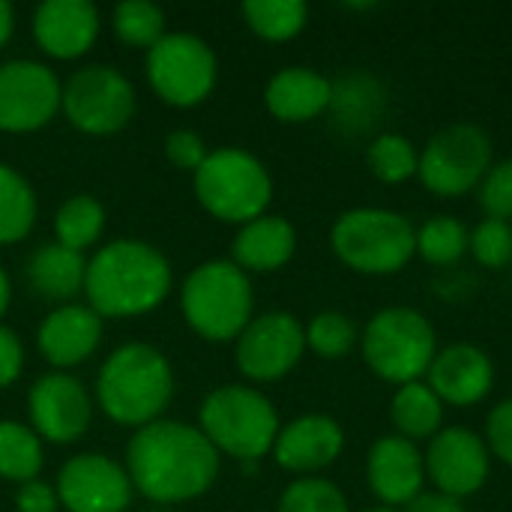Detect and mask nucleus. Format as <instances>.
<instances>
[{
  "instance_id": "obj_1",
  "label": "nucleus",
  "mask_w": 512,
  "mask_h": 512,
  "mask_svg": "<svg viewBox=\"0 0 512 512\" xmlns=\"http://www.w3.org/2000/svg\"><path fill=\"white\" fill-rule=\"evenodd\" d=\"M126 474L153 504H180L204 495L219 474V453L207 435L177 420L141 426L126 447Z\"/></svg>"
},
{
  "instance_id": "obj_2",
  "label": "nucleus",
  "mask_w": 512,
  "mask_h": 512,
  "mask_svg": "<svg viewBox=\"0 0 512 512\" xmlns=\"http://www.w3.org/2000/svg\"><path fill=\"white\" fill-rule=\"evenodd\" d=\"M171 291L168 258L141 240H114L87 261L84 294L99 318L153 312Z\"/></svg>"
},
{
  "instance_id": "obj_3",
  "label": "nucleus",
  "mask_w": 512,
  "mask_h": 512,
  "mask_svg": "<svg viewBox=\"0 0 512 512\" xmlns=\"http://www.w3.org/2000/svg\"><path fill=\"white\" fill-rule=\"evenodd\" d=\"M174 393V375L165 360L153 345H123L117 348L96 384V399L99 408L123 426H147L156 423L159 414L168 408Z\"/></svg>"
},
{
  "instance_id": "obj_4",
  "label": "nucleus",
  "mask_w": 512,
  "mask_h": 512,
  "mask_svg": "<svg viewBox=\"0 0 512 512\" xmlns=\"http://www.w3.org/2000/svg\"><path fill=\"white\" fill-rule=\"evenodd\" d=\"M330 246L348 270L390 276L405 270L417 255V228L396 210L354 207L336 219Z\"/></svg>"
},
{
  "instance_id": "obj_5",
  "label": "nucleus",
  "mask_w": 512,
  "mask_h": 512,
  "mask_svg": "<svg viewBox=\"0 0 512 512\" xmlns=\"http://www.w3.org/2000/svg\"><path fill=\"white\" fill-rule=\"evenodd\" d=\"M186 324L207 342H231L252 321V282L234 261H204L180 291Z\"/></svg>"
},
{
  "instance_id": "obj_6",
  "label": "nucleus",
  "mask_w": 512,
  "mask_h": 512,
  "mask_svg": "<svg viewBox=\"0 0 512 512\" xmlns=\"http://www.w3.org/2000/svg\"><path fill=\"white\" fill-rule=\"evenodd\" d=\"M279 414L273 402L252 387H219L201 405V432L231 459L261 462L279 438Z\"/></svg>"
},
{
  "instance_id": "obj_7",
  "label": "nucleus",
  "mask_w": 512,
  "mask_h": 512,
  "mask_svg": "<svg viewBox=\"0 0 512 512\" xmlns=\"http://www.w3.org/2000/svg\"><path fill=\"white\" fill-rule=\"evenodd\" d=\"M360 348L366 366L390 384H414L423 381L435 354L438 336L426 315L411 306L381 309L366 330L360 333Z\"/></svg>"
},
{
  "instance_id": "obj_8",
  "label": "nucleus",
  "mask_w": 512,
  "mask_h": 512,
  "mask_svg": "<svg viewBox=\"0 0 512 512\" xmlns=\"http://www.w3.org/2000/svg\"><path fill=\"white\" fill-rule=\"evenodd\" d=\"M195 195L210 216L246 225L267 213L273 180L258 156L237 147H222L207 153L195 171Z\"/></svg>"
},
{
  "instance_id": "obj_9",
  "label": "nucleus",
  "mask_w": 512,
  "mask_h": 512,
  "mask_svg": "<svg viewBox=\"0 0 512 512\" xmlns=\"http://www.w3.org/2000/svg\"><path fill=\"white\" fill-rule=\"evenodd\" d=\"M492 168V138L474 123L438 129L420 153L417 177L438 198H462L483 183Z\"/></svg>"
},
{
  "instance_id": "obj_10",
  "label": "nucleus",
  "mask_w": 512,
  "mask_h": 512,
  "mask_svg": "<svg viewBox=\"0 0 512 512\" xmlns=\"http://www.w3.org/2000/svg\"><path fill=\"white\" fill-rule=\"evenodd\" d=\"M147 78L162 102L192 108L216 87V54L192 33H165L147 51Z\"/></svg>"
},
{
  "instance_id": "obj_11",
  "label": "nucleus",
  "mask_w": 512,
  "mask_h": 512,
  "mask_svg": "<svg viewBox=\"0 0 512 512\" xmlns=\"http://www.w3.org/2000/svg\"><path fill=\"white\" fill-rule=\"evenodd\" d=\"M60 108L75 129L87 135H114L135 114V87L114 66L93 63L63 84Z\"/></svg>"
},
{
  "instance_id": "obj_12",
  "label": "nucleus",
  "mask_w": 512,
  "mask_h": 512,
  "mask_svg": "<svg viewBox=\"0 0 512 512\" xmlns=\"http://www.w3.org/2000/svg\"><path fill=\"white\" fill-rule=\"evenodd\" d=\"M306 351V327L288 312H267L237 336V369L249 381L285 378Z\"/></svg>"
},
{
  "instance_id": "obj_13",
  "label": "nucleus",
  "mask_w": 512,
  "mask_h": 512,
  "mask_svg": "<svg viewBox=\"0 0 512 512\" xmlns=\"http://www.w3.org/2000/svg\"><path fill=\"white\" fill-rule=\"evenodd\" d=\"M63 84L36 60L0 63V129L36 132L60 111Z\"/></svg>"
},
{
  "instance_id": "obj_14",
  "label": "nucleus",
  "mask_w": 512,
  "mask_h": 512,
  "mask_svg": "<svg viewBox=\"0 0 512 512\" xmlns=\"http://www.w3.org/2000/svg\"><path fill=\"white\" fill-rule=\"evenodd\" d=\"M423 459H426V480L435 483V492L453 495L459 501L477 495L492 471V453L486 438L465 426L441 429L429 441Z\"/></svg>"
},
{
  "instance_id": "obj_15",
  "label": "nucleus",
  "mask_w": 512,
  "mask_h": 512,
  "mask_svg": "<svg viewBox=\"0 0 512 512\" xmlns=\"http://www.w3.org/2000/svg\"><path fill=\"white\" fill-rule=\"evenodd\" d=\"M54 492L69 512H123L132 501V480L114 459L81 453L60 468Z\"/></svg>"
},
{
  "instance_id": "obj_16",
  "label": "nucleus",
  "mask_w": 512,
  "mask_h": 512,
  "mask_svg": "<svg viewBox=\"0 0 512 512\" xmlns=\"http://www.w3.org/2000/svg\"><path fill=\"white\" fill-rule=\"evenodd\" d=\"M90 414H93V402L84 384L66 372L42 375L30 390L33 429L54 444L78 441L90 426Z\"/></svg>"
},
{
  "instance_id": "obj_17",
  "label": "nucleus",
  "mask_w": 512,
  "mask_h": 512,
  "mask_svg": "<svg viewBox=\"0 0 512 512\" xmlns=\"http://www.w3.org/2000/svg\"><path fill=\"white\" fill-rule=\"evenodd\" d=\"M366 480L384 507H408L423 492L426 459L420 447L402 435L378 438L366 456Z\"/></svg>"
},
{
  "instance_id": "obj_18",
  "label": "nucleus",
  "mask_w": 512,
  "mask_h": 512,
  "mask_svg": "<svg viewBox=\"0 0 512 512\" xmlns=\"http://www.w3.org/2000/svg\"><path fill=\"white\" fill-rule=\"evenodd\" d=\"M426 378H429L426 384L435 390V396L444 405L471 408L492 393L495 363L483 348L459 342V345H450L435 354Z\"/></svg>"
},
{
  "instance_id": "obj_19",
  "label": "nucleus",
  "mask_w": 512,
  "mask_h": 512,
  "mask_svg": "<svg viewBox=\"0 0 512 512\" xmlns=\"http://www.w3.org/2000/svg\"><path fill=\"white\" fill-rule=\"evenodd\" d=\"M33 36L48 57H81L99 36V12L87 0H45L33 12Z\"/></svg>"
},
{
  "instance_id": "obj_20",
  "label": "nucleus",
  "mask_w": 512,
  "mask_h": 512,
  "mask_svg": "<svg viewBox=\"0 0 512 512\" xmlns=\"http://www.w3.org/2000/svg\"><path fill=\"white\" fill-rule=\"evenodd\" d=\"M345 450V432L333 417L324 414H306L291 420L285 429H279V438L273 444V456L279 468L294 474H315L321 468H330Z\"/></svg>"
},
{
  "instance_id": "obj_21",
  "label": "nucleus",
  "mask_w": 512,
  "mask_h": 512,
  "mask_svg": "<svg viewBox=\"0 0 512 512\" xmlns=\"http://www.w3.org/2000/svg\"><path fill=\"white\" fill-rule=\"evenodd\" d=\"M102 339V318L90 306H60L54 309L36 333L42 357L57 369H72L84 363Z\"/></svg>"
},
{
  "instance_id": "obj_22",
  "label": "nucleus",
  "mask_w": 512,
  "mask_h": 512,
  "mask_svg": "<svg viewBox=\"0 0 512 512\" xmlns=\"http://www.w3.org/2000/svg\"><path fill=\"white\" fill-rule=\"evenodd\" d=\"M330 99L333 81L309 66L279 69L264 90L267 111L282 123H309L330 108Z\"/></svg>"
},
{
  "instance_id": "obj_23",
  "label": "nucleus",
  "mask_w": 512,
  "mask_h": 512,
  "mask_svg": "<svg viewBox=\"0 0 512 512\" xmlns=\"http://www.w3.org/2000/svg\"><path fill=\"white\" fill-rule=\"evenodd\" d=\"M297 252V231L282 216H258L246 222L231 246V261L243 273H273L285 267Z\"/></svg>"
},
{
  "instance_id": "obj_24",
  "label": "nucleus",
  "mask_w": 512,
  "mask_h": 512,
  "mask_svg": "<svg viewBox=\"0 0 512 512\" xmlns=\"http://www.w3.org/2000/svg\"><path fill=\"white\" fill-rule=\"evenodd\" d=\"M336 129L345 135H366L381 126L387 114V90L369 72H351L333 84L330 108Z\"/></svg>"
},
{
  "instance_id": "obj_25",
  "label": "nucleus",
  "mask_w": 512,
  "mask_h": 512,
  "mask_svg": "<svg viewBox=\"0 0 512 512\" xmlns=\"http://www.w3.org/2000/svg\"><path fill=\"white\" fill-rule=\"evenodd\" d=\"M30 285L36 294L48 300H69L78 291H84V276H87V261L81 252H72L60 243L42 246L33 252L27 264Z\"/></svg>"
},
{
  "instance_id": "obj_26",
  "label": "nucleus",
  "mask_w": 512,
  "mask_h": 512,
  "mask_svg": "<svg viewBox=\"0 0 512 512\" xmlns=\"http://www.w3.org/2000/svg\"><path fill=\"white\" fill-rule=\"evenodd\" d=\"M390 420L396 426V435L408 441H432L444 429V402L435 396V390L423 381L405 384L396 390L390 402Z\"/></svg>"
},
{
  "instance_id": "obj_27",
  "label": "nucleus",
  "mask_w": 512,
  "mask_h": 512,
  "mask_svg": "<svg viewBox=\"0 0 512 512\" xmlns=\"http://www.w3.org/2000/svg\"><path fill=\"white\" fill-rule=\"evenodd\" d=\"M36 222V195L30 183L0 162V246H12L30 234Z\"/></svg>"
},
{
  "instance_id": "obj_28",
  "label": "nucleus",
  "mask_w": 512,
  "mask_h": 512,
  "mask_svg": "<svg viewBox=\"0 0 512 512\" xmlns=\"http://www.w3.org/2000/svg\"><path fill=\"white\" fill-rule=\"evenodd\" d=\"M42 471L39 435L15 420H0V477L12 483H30Z\"/></svg>"
},
{
  "instance_id": "obj_29",
  "label": "nucleus",
  "mask_w": 512,
  "mask_h": 512,
  "mask_svg": "<svg viewBox=\"0 0 512 512\" xmlns=\"http://www.w3.org/2000/svg\"><path fill=\"white\" fill-rule=\"evenodd\" d=\"M243 18L252 33H258L267 42H285L294 39L306 21L309 6L303 0H246Z\"/></svg>"
},
{
  "instance_id": "obj_30",
  "label": "nucleus",
  "mask_w": 512,
  "mask_h": 512,
  "mask_svg": "<svg viewBox=\"0 0 512 512\" xmlns=\"http://www.w3.org/2000/svg\"><path fill=\"white\" fill-rule=\"evenodd\" d=\"M102 228H105V210L90 195H75L63 201L54 216L57 243L72 252H84L87 246H93L102 237Z\"/></svg>"
},
{
  "instance_id": "obj_31",
  "label": "nucleus",
  "mask_w": 512,
  "mask_h": 512,
  "mask_svg": "<svg viewBox=\"0 0 512 512\" xmlns=\"http://www.w3.org/2000/svg\"><path fill=\"white\" fill-rule=\"evenodd\" d=\"M366 162L369 171L381 180V183H405L411 177H417L420 168V153L414 147L411 138L399 135V132H381L369 141L366 147Z\"/></svg>"
},
{
  "instance_id": "obj_32",
  "label": "nucleus",
  "mask_w": 512,
  "mask_h": 512,
  "mask_svg": "<svg viewBox=\"0 0 512 512\" xmlns=\"http://www.w3.org/2000/svg\"><path fill=\"white\" fill-rule=\"evenodd\" d=\"M471 249V231L453 216H432L417 228V255L435 267L456 264Z\"/></svg>"
},
{
  "instance_id": "obj_33",
  "label": "nucleus",
  "mask_w": 512,
  "mask_h": 512,
  "mask_svg": "<svg viewBox=\"0 0 512 512\" xmlns=\"http://www.w3.org/2000/svg\"><path fill=\"white\" fill-rule=\"evenodd\" d=\"M111 24H114L117 39L132 48L150 51L165 36V12L150 0H129V3L114 6Z\"/></svg>"
},
{
  "instance_id": "obj_34",
  "label": "nucleus",
  "mask_w": 512,
  "mask_h": 512,
  "mask_svg": "<svg viewBox=\"0 0 512 512\" xmlns=\"http://www.w3.org/2000/svg\"><path fill=\"white\" fill-rule=\"evenodd\" d=\"M360 342L357 324L342 312H321L306 327V348H312L324 360H342Z\"/></svg>"
},
{
  "instance_id": "obj_35",
  "label": "nucleus",
  "mask_w": 512,
  "mask_h": 512,
  "mask_svg": "<svg viewBox=\"0 0 512 512\" xmlns=\"http://www.w3.org/2000/svg\"><path fill=\"white\" fill-rule=\"evenodd\" d=\"M276 512H351V507L342 489L330 480L303 477L282 492Z\"/></svg>"
},
{
  "instance_id": "obj_36",
  "label": "nucleus",
  "mask_w": 512,
  "mask_h": 512,
  "mask_svg": "<svg viewBox=\"0 0 512 512\" xmlns=\"http://www.w3.org/2000/svg\"><path fill=\"white\" fill-rule=\"evenodd\" d=\"M471 252L483 267L501 270L512 261V222L483 219L471 231Z\"/></svg>"
},
{
  "instance_id": "obj_37",
  "label": "nucleus",
  "mask_w": 512,
  "mask_h": 512,
  "mask_svg": "<svg viewBox=\"0 0 512 512\" xmlns=\"http://www.w3.org/2000/svg\"><path fill=\"white\" fill-rule=\"evenodd\" d=\"M480 204L486 210V219L512 222V159L489 168L480 183Z\"/></svg>"
},
{
  "instance_id": "obj_38",
  "label": "nucleus",
  "mask_w": 512,
  "mask_h": 512,
  "mask_svg": "<svg viewBox=\"0 0 512 512\" xmlns=\"http://www.w3.org/2000/svg\"><path fill=\"white\" fill-rule=\"evenodd\" d=\"M486 444L492 456H498L504 465L512 468V399L492 408L486 420Z\"/></svg>"
},
{
  "instance_id": "obj_39",
  "label": "nucleus",
  "mask_w": 512,
  "mask_h": 512,
  "mask_svg": "<svg viewBox=\"0 0 512 512\" xmlns=\"http://www.w3.org/2000/svg\"><path fill=\"white\" fill-rule=\"evenodd\" d=\"M165 156H168L177 168L195 174V171L201 168V162L207 159V150H204L201 135H195L192 129H177V132H171V135L165 138Z\"/></svg>"
},
{
  "instance_id": "obj_40",
  "label": "nucleus",
  "mask_w": 512,
  "mask_h": 512,
  "mask_svg": "<svg viewBox=\"0 0 512 512\" xmlns=\"http://www.w3.org/2000/svg\"><path fill=\"white\" fill-rule=\"evenodd\" d=\"M24 366V348L15 330L0 324V387H12Z\"/></svg>"
},
{
  "instance_id": "obj_41",
  "label": "nucleus",
  "mask_w": 512,
  "mask_h": 512,
  "mask_svg": "<svg viewBox=\"0 0 512 512\" xmlns=\"http://www.w3.org/2000/svg\"><path fill=\"white\" fill-rule=\"evenodd\" d=\"M57 507H60L57 492L48 483L30 480V483L18 486V495H15V510L18 512H57Z\"/></svg>"
},
{
  "instance_id": "obj_42",
  "label": "nucleus",
  "mask_w": 512,
  "mask_h": 512,
  "mask_svg": "<svg viewBox=\"0 0 512 512\" xmlns=\"http://www.w3.org/2000/svg\"><path fill=\"white\" fill-rule=\"evenodd\" d=\"M405 512H468L465 501L453 498V495H444V492H420Z\"/></svg>"
},
{
  "instance_id": "obj_43",
  "label": "nucleus",
  "mask_w": 512,
  "mask_h": 512,
  "mask_svg": "<svg viewBox=\"0 0 512 512\" xmlns=\"http://www.w3.org/2000/svg\"><path fill=\"white\" fill-rule=\"evenodd\" d=\"M12 27H15V12H12V6L6 0H0V48L12 36Z\"/></svg>"
},
{
  "instance_id": "obj_44",
  "label": "nucleus",
  "mask_w": 512,
  "mask_h": 512,
  "mask_svg": "<svg viewBox=\"0 0 512 512\" xmlns=\"http://www.w3.org/2000/svg\"><path fill=\"white\" fill-rule=\"evenodd\" d=\"M9 297H12V288H9V276H6V270L0 267V318H3V312L9 309Z\"/></svg>"
},
{
  "instance_id": "obj_45",
  "label": "nucleus",
  "mask_w": 512,
  "mask_h": 512,
  "mask_svg": "<svg viewBox=\"0 0 512 512\" xmlns=\"http://www.w3.org/2000/svg\"><path fill=\"white\" fill-rule=\"evenodd\" d=\"M369 512H399V510H390V507H375V510Z\"/></svg>"
}]
</instances>
